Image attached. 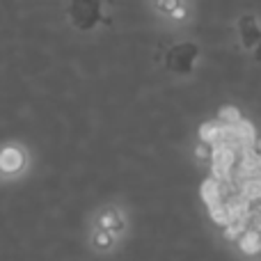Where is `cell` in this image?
<instances>
[{"label": "cell", "mask_w": 261, "mask_h": 261, "mask_svg": "<svg viewBox=\"0 0 261 261\" xmlns=\"http://www.w3.org/2000/svg\"><path fill=\"white\" fill-rule=\"evenodd\" d=\"M254 53H257V58H259V60H261V44H259V46H257V50H254Z\"/></svg>", "instance_id": "5"}, {"label": "cell", "mask_w": 261, "mask_h": 261, "mask_svg": "<svg viewBox=\"0 0 261 261\" xmlns=\"http://www.w3.org/2000/svg\"><path fill=\"white\" fill-rule=\"evenodd\" d=\"M199 60V46L193 41H179L170 46L165 53V69L179 76H188L195 71V64Z\"/></svg>", "instance_id": "1"}, {"label": "cell", "mask_w": 261, "mask_h": 261, "mask_svg": "<svg viewBox=\"0 0 261 261\" xmlns=\"http://www.w3.org/2000/svg\"><path fill=\"white\" fill-rule=\"evenodd\" d=\"M236 30H239V39L241 46L248 50H257V46L261 44V18L254 14H243L236 23Z\"/></svg>", "instance_id": "2"}, {"label": "cell", "mask_w": 261, "mask_h": 261, "mask_svg": "<svg viewBox=\"0 0 261 261\" xmlns=\"http://www.w3.org/2000/svg\"><path fill=\"white\" fill-rule=\"evenodd\" d=\"M23 165H25V156H23V151L18 147L7 144V147L0 149V172L16 174V172L23 170Z\"/></svg>", "instance_id": "3"}, {"label": "cell", "mask_w": 261, "mask_h": 261, "mask_svg": "<svg viewBox=\"0 0 261 261\" xmlns=\"http://www.w3.org/2000/svg\"><path fill=\"white\" fill-rule=\"evenodd\" d=\"M96 245H99V248H110V245H113V234L101 229L99 234H96Z\"/></svg>", "instance_id": "4"}]
</instances>
